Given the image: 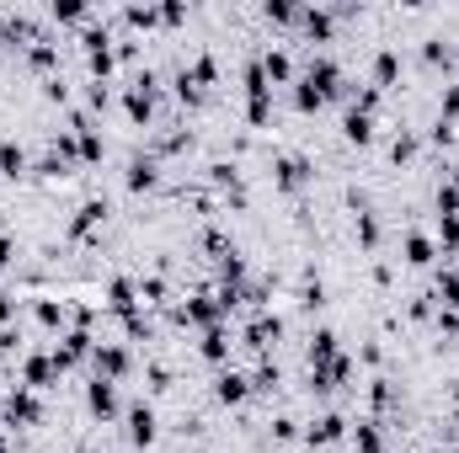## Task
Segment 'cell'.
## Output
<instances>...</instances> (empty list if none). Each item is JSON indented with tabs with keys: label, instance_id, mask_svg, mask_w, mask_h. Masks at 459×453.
<instances>
[{
	"label": "cell",
	"instance_id": "obj_3",
	"mask_svg": "<svg viewBox=\"0 0 459 453\" xmlns=\"http://www.w3.org/2000/svg\"><path fill=\"white\" fill-rule=\"evenodd\" d=\"M91 411H102V416L112 411V379H97V384H91Z\"/></svg>",
	"mask_w": 459,
	"mask_h": 453
},
{
	"label": "cell",
	"instance_id": "obj_2",
	"mask_svg": "<svg viewBox=\"0 0 459 453\" xmlns=\"http://www.w3.org/2000/svg\"><path fill=\"white\" fill-rule=\"evenodd\" d=\"M337 437H342V416H321L310 427V442H337Z\"/></svg>",
	"mask_w": 459,
	"mask_h": 453
},
{
	"label": "cell",
	"instance_id": "obj_1",
	"mask_svg": "<svg viewBox=\"0 0 459 453\" xmlns=\"http://www.w3.org/2000/svg\"><path fill=\"white\" fill-rule=\"evenodd\" d=\"M129 432H133V442H150V437H155V416H150V406H139V411L129 416Z\"/></svg>",
	"mask_w": 459,
	"mask_h": 453
},
{
	"label": "cell",
	"instance_id": "obj_8",
	"mask_svg": "<svg viewBox=\"0 0 459 453\" xmlns=\"http://www.w3.org/2000/svg\"><path fill=\"white\" fill-rule=\"evenodd\" d=\"M347 139H369V112H347Z\"/></svg>",
	"mask_w": 459,
	"mask_h": 453
},
{
	"label": "cell",
	"instance_id": "obj_6",
	"mask_svg": "<svg viewBox=\"0 0 459 453\" xmlns=\"http://www.w3.org/2000/svg\"><path fill=\"white\" fill-rule=\"evenodd\" d=\"M406 256H411L417 267H422V262H433V246H427L422 235H411V240H406Z\"/></svg>",
	"mask_w": 459,
	"mask_h": 453
},
{
	"label": "cell",
	"instance_id": "obj_13",
	"mask_svg": "<svg viewBox=\"0 0 459 453\" xmlns=\"http://www.w3.org/2000/svg\"><path fill=\"white\" fill-rule=\"evenodd\" d=\"M203 352H208V358H225V331H208V342H203Z\"/></svg>",
	"mask_w": 459,
	"mask_h": 453
},
{
	"label": "cell",
	"instance_id": "obj_10",
	"mask_svg": "<svg viewBox=\"0 0 459 453\" xmlns=\"http://www.w3.org/2000/svg\"><path fill=\"white\" fill-rule=\"evenodd\" d=\"M133 187H150V181H155V166H150V160H133Z\"/></svg>",
	"mask_w": 459,
	"mask_h": 453
},
{
	"label": "cell",
	"instance_id": "obj_14",
	"mask_svg": "<svg viewBox=\"0 0 459 453\" xmlns=\"http://www.w3.org/2000/svg\"><path fill=\"white\" fill-rule=\"evenodd\" d=\"M358 442H363V453H379V437L369 427H358Z\"/></svg>",
	"mask_w": 459,
	"mask_h": 453
},
{
	"label": "cell",
	"instance_id": "obj_5",
	"mask_svg": "<svg viewBox=\"0 0 459 453\" xmlns=\"http://www.w3.org/2000/svg\"><path fill=\"white\" fill-rule=\"evenodd\" d=\"M0 171H6V176L22 171V150H16V144H0Z\"/></svg>",
	"mask_w": 459,
	"mask_h": 453
},
{
	"label": "cell",
	"instance_id": "obj_11",
	"mask_svg": "<svg viewBox=\"0 0 459 453\" xmlns=\"http://www.w3.org/2000/svg\"><path fill=\"white\" fill-rule=\"evenodd\" d=\"M299 181H304V166L299 160H283V187H299Z\"/></svg>",
	"mask_w": 459,
	"mask_h": 453
},
{
	"label": "cell",
	"instance_id": "obj_4",
	"mask_svg": "<svg viewBox=\"0 0 459 453\" xmlns=\"http://www.w3.org/2000/svg\"><path fill=\"white\" fill-rule=\"evenodd\" d=\"M246 394V379L241 373H225V379H219V400H241Z\"/></svg>",
	"mask_w": 459,
	"mask_h": 453
},
{
	"label": "cell",
	"instance_id": "obj_12",
	"mask_svg": "<svg viewBox=\"0 0 459 453\" xmlns=\"http://www.w3.org/2000/svg\"><path fill=\"white\" fill-rule=\"evenodd\" d=\"M97 363H102L107 373H118V368H123V352H118V346H107V352H97Z\"/></svg>",
	"mask_w": 459,
	"mask_h": 453
},
{
	"label": "cell",
	"instance_id": "obj_7",
	"mask_svg": "<svg viewBox=\"0 0 459 453\" xmlns=\"http://www.w3.org/2000/svg\"><path fill=\"white\" fill-rule=\"evenodd\" d=\"M27 379H32V384H49V379H54V363H49V358H32V363H27Z\"/></svg>",
	"mask_w": 459,
	"mask_h": 453
},
{
	"label": "cell",
	"instance_id": "obj_9",
	"mask_svg": "<svg viewBox=\"0 0 459 453\" xmlns=\"http://www.w3.org/2000/svg\"><path fill=\"white\" fill-rule=\"evenodd\" d=\"M438 294H443L448 304H459V272H443V277H438Z\"/></svg>",
	"mask_w": 459,
	"mask_h": 453
}]
</instances>
